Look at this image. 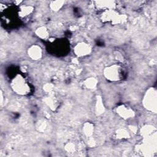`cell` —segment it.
Wrapping results in <instances>:
<instances>
[{
  "label": "cell",
  "instance_id": "1",
  "mask_svg": "<svg viewBox=\"0 0 157 157\" xmlns=\"http://www.w3.org/2000/svg\"><path fill=\"white\" fill-rule=\"evenodd\" d=\"M156 93L153 90L147 95L146 98H145V105L148 108V109L153 111L156 110Z\"/></svg>",
  "mask_w": 157,
  "mask_h": 157
},
{
  "label": "cell",
  "instance_id": "3",
  "mask_svg": "<svg viewBox=\"0 0 157 157\" xmlns=\"http://www.w3.org/2000/svg\"><path fill=\"white\" fill-rule=\"evenodd\" d=\"M30 56L34 60H36L41 57V51L40 50V48L37 47H33L31 48L30 54Z\"/></svg>",
  "mask_w": 157,
  "mask_h": 157
},
{
  "label": "cell",
  "instance_id": "2",
  "mask_svg": "<svg viewBox=\"0 0 157 157\" xmlns=\"http://www.w3.org/2000/svg\"><path fill=\"white\" fill-rule=\"evenodd\" d=\"M76 50L78 55H86L87 53H88L90 48L86 44H82L77 46V47L76 48Z\"/></svg>",
  "mask_w": 157,
  "mask_h": 157
}]
</instances>
